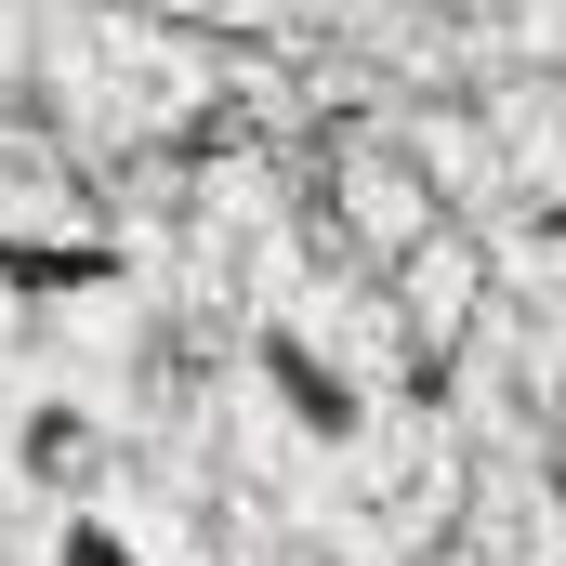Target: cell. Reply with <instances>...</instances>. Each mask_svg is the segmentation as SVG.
Segmentation results:
<instances>
[{"label": "cell", "mask_w": 566, "mask_h": 566, "mask_svg": "<svg viewBox=\"0 0 566 566\" xmlns=\"http://www.w3.org/2000/svg\"><path fill=\"white\" fill-rule=\"evenodd\" d=\"M0 474H13L40 514H80V501H106L119 434H106V409H93L80 382H40V396H13V422H0Z\"/></svg>", "instance_id": "cell-1"}, {"label": "cell", "mask_w": 566, "mask_h": 566, "mask_svg": "<svg viewBox=\"0 0 566 566\" xmlns=\"http://www.w3.org/2000/svg\"><path fill=\"white\" fill-rule=\"evenodd\" d=\"M251 382L290 409V434H303V448H356V434L382 422L369 369H356V356H329L303 316H264V329H251Z\"/></svg>", "instance_id": "cell-2"}, {"label": "cell", "mask_w": 566, "mask_h": 566, "mask_svg": "<svg viewBox=\"0 0 566 566\" xmlns=\"http://www.w3.org/2000/svg\"><path fill=\"white\" fill-rule=\"evenodd\" d=\"M40 566H158V541H145V527L119 514V501H80V514H53Z\"/></svg>", "instance_id": "cell-3"}]
</instances>
